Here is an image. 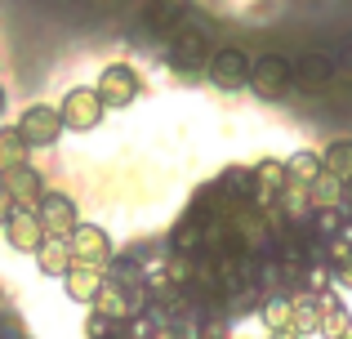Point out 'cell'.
<instances>
[{"label": "cell", "mask_w": 352, "mask_h": 339, "mask_svg": "<svg viewBox=\"0 0 352 339\" xmlns=\"http://www.w3.org/2000/svg\"><path fill=\"white\" fill-rule=\"evenodd\" d=\"M250 89H254L258 98H267V103H276V98H285L294 89V63L285 58V54H258L254 58V72H250Z\"/></svg>", "instance_id": "6da1fadb"}, {"label": "cell", "mask_w": 352, "mask_h": 339, "mask_svg": "<svg viewBox=\"0 0 352 339\" xmlns=\"http://www.w3.org/2000/svg\"><path fill=\"white\" fill-rule=\"evenodd\" d=\"M250 72H254V58H250L245 50H236V45H223V50H214L210 54V67H206V76H210V85L214 89H245L250 85Z\"/></svg>", "instance_id": "7a4b0ae2"}, {"label": "cell", "mask_w": 352, "mask_h": 339, "mask_svg": "<svg viewBox=\"0 0 352 339\" xmlns=\"http://www.w3.org/2000/svg\"><path fill=\"white\" fill-rule=\"evenodd\" d=\"M103 98H98V89H89V85H76V89H67L63 94V103H58V116H63V125L67 130H76V134H85V130H98V121H103Z\"/></svg>", "instance_id": "3957f363"}, {"label": "cell", "mask_w": 352, "mask_h": 339, "mask_svg": "<svg viewBox=\"0 0 352 339\" xmlns=\"http://www.w3.org/2000/svg\"><path fill=\"white\" fill-rule=\"evenodd\" d=\"M210 27H192L183 23L179 32L170 36V63L179 72H206L210 67V41H206Z\"/></svg>", "instance_id": "277c9868"}, {"label": "cell", "mask_w": 352, "mask_h": 339, "mask_svg": "<svg viewBox=\"0 0 352 339\" xmlns=\"http://www.w3.org/2000/svg\"><path fill=\"white\" fill-rule=\"evenodd\" d=\"M63 116H58V107H50V103H32L23 116H18V134L27 139V148H54V143L63 139Z\"/></svg>", "instance_id": "5b68a950"}, {"label": "cell", "mask_w": 352, "mask_h": 339, "mask_svg": "<svg viewBox=\"0 0 352 339\" xmlns=\"http://www.w3.org/2000/svg\"><path fill=\"white\" fill-rule=\"evenodd\" d=\"M72 245V263H89V268H107V263L116 259L112 254V237L103 232L98 223H80L76 232L67 237Z\"/></svg>", "instance_id": "8992f818"}, {"label": "cell", "mask_w": 352, "mask_h": 339, "mask_svg": "<svg viewBox=\"0 0 352 339\" xmlns=\"http://www.w3.org/2000/svg\"><path fill=\"white\" fill-rule=\"evenodd\" d=\"M36 219H41L45 237H63V241H67V237L80 228L76 201L63 197V192H45V201H41V210H36Z\"/></svg>", "instance_id": "52a82bcc"}, {"label": "cell", "mask_w": 352, "mask_h": 339, "mask_svg": "<svg viewBox=\"0 0 352 339\" xmlns=\"http://www.w3.org/2000/svg\"><path fill=\"white\" fill-rule=\"evenodd\" d=\"M94 89H98V98H103V107H129L138 98V76H134L129 63H107Z\"/></svg>", "instance_id": "ba28073f"}, {"label": "cell", "mask_w": 352, "mask_h": 339, "mask_svg": "<svg viewBox=\"0 0 352 339\" xmlns=\"http://www.w3.org/2000/svg\"><path fill=\"white\" fill-rule=\"evenodd\" d=\"M0 183H5V192L14 197V210H27V215H36L41 201H45V192H50V188H45V179H41V170H32V166L0 174Z\"/></svg>", "instance_id": "9c48e42d"}, {"label": "cell", "mask_w": 352, "mask_h": 339, "mask_svg": "<svg viewBox=\"0 0 352 339\" xmlns=\"http://www.w3.org/2000/svg\"><path fill=\"white\" fill-rule=\"evenodd\" d=\"M103 286H107V268H89V263H72L67 277H63V290H67L72 304H89V308H94Z\"/></svg>", "instance_id": "30bf717a"}, {"label": "cell", "mask_w": 352, "mask_h": 339, "mask_svg": "<svg viewBox=\"0 0 352 339\" xmlns=\"http://www.w3.org/2000/svg\"><path fill=\"white\" fill-rule=\"evenodd\" d=\"M5 241H9V250H18V254H36L50 237H45V228H41V219H36V215L14 210V219L5 223Z\"/></svg>", "instance_id": "8fae6325"}, {"label": "cell", "mask_w": 352, "mask_h": 339, "mask_svg": "<svg viewBox=\"0 0 352 339\" xmlns=\"http://www.w3.org/2000/svg\"><path fill=\"white\" fill-rule=\"evenodd\" d=\"M330 80H335V63L326 58V54H303L299 63H294V85L299 89H326Z\"/></svg>", "instance_id": "7c38bea8"}, {"label": "cell", "mask_w": 352, "mask_h": 339, "mask_svg": "<svg viewBox=\"0 0 352 339\" xmlns=\"http://www.w3.org/2000/svg\"><path fill=\"white\" fill-rule=\"evenodd\" d=\"M326 174V166H321V152L312 148H299L285 157V183H294V188H312V183Z\"/></svg>", "instance_id": "4fadbf2b"}, {"label": "cell", "mask_w": 352, "mask_h": 339, "mask_svg": "<svg viewBox=\"0 0 352 339\" xmlns=\"http://www.w3.org/2000/svg\"><path fill=\"white\" fill-rule=\"evenodd\" d=\"M317 304H321V331L317 335H326V339H348L352 335V313L344 304H339L335 295H317Z\"/></svg>", "instance_id": "5bb4252c"}, {"label": "cell", "mask_w": 352, "mask_h": 339, "mask_svg": "<svg viewBox=\"0 0 352 339\" xmlns=\"http://www.w3.org/2000/svg\"><path fill=\"white\" fill-rule=\"evenodd\" d=\"M36 263H41V272L45 277H67V268H72V245L63 241V237H50V241L36 250Z\"/></svg>", "instance_id": "9a60e30c"}, {"label": "cell", "mask_w": 352, "mask_h": 339, "mask_svg": "<svg viewBox=\"0 0 352 339\" xmlns=\"http://www.w3.org/2000/svg\"><path fill=\"white\" fill-rule=\"evenodd\" d=\"M188 0H152V9H147V23L156 27V32H179L183 23H188Z\"/></svg>", "instance_id": "2e32d148"}, {"label": "cell", "mask_w": 352, "mask_h": 339, "mask_svg": "<svg viewBox=\"0 0 352 339\" xmlns=\"http://www.w3.org/2000/svg\"><path fill=\"white\" fill-rule=\"evenodd\" d=\"M27 157H32V148H27V139L18 134V125H5V130H0V174L23 170Z\"/></svg>", "instance_id": "e0dca14e"}, {"label": "cell", "mask_w": 352, "mask_h": 339, "mask_svg": "<svg viewBox=\"0 0 352 339\" xmlns=\"http://www.w3.org/2000/svg\"><path fill=\"white\" fill-rule=\"evenodd\" d=\"M290 331L299 335V339H308V335L321 331V304H317V295H294V322H290Z\"/></svg>", "instance_id": "ac0fdd59"}, {"label": "cell", "mask_w": 352, "mask_h": 339, "mask_svg": "<svg viewBox=\"0 0 352 339\" xmlns=\"http://www.w3.org/2000/svg\"><path fill=\"white\" fill-rule=\"evenodd\" d=\"M258 317H263L267 335H272V331H290V322H294V299H285V295H267V299H263V308H258Z\"/></svg>", "instance_id": "d6986e66"}, {"label": "cell", "mask_w": 352, "mask_h": 339, "mask_svg": "<svg viewBox=\"0 0 352 339\" xmlns=\"http://www.w3.org/2000/svg\"><path fill=\"white\" fill-rule=\"evenodd\" d=\"M321 166H326V174L352 183V139H335V143H330V148L321 152Z\"/></svg>", "instance_id": "ffe728a7"}, {"label": "cell", "mask_w": 352, "mask_h": 339, "mask_svg": "<svg viewBox=\"0 0 352 339\" xmlns=\"http://www.w3.org/2000/svg\"><path fill=\"white\" fill-rule=\"evenodd\" d=\"M312 206L317 210H344V179L321 174V179L312 183Z\"/></svg>", "instance_id": "44dd1931"}, {"label": "cell", "mask_w": 352, "mask_h": 339, "mask_svg": "<svg viewBox=\"0 0 352 339\" xmlns=\"http://www.w3.org/2000/svg\"><path fill=\"white\" fill-rule=\"evenodd\" d=\"M14 219V197L5 192V183H0V232H5V223Z\"/></svg>", "instance_id": "7402d4cb"}, {"label": "cell", "mask_w": 352, "mask_h": 339, "mask_svg": "<svg viewBox=\"0 0 352 339\" xmlns=\"http://www.w3.org/2000/svg\"><path fill=\"white\" fill-rule=\"evenodd\" d=\"M267 339H299V335H294V331H272Z\"/></svg>", "instance_id": "603a6c76"}, {"label": "cell", "mask_w": 352, "mask_h": 339, "mask_svg": "<svg viewBox=\"0 0 352 339\" xmlns=\"http://www.w3.org/2000/svg\"><path fill=\"white\" fill-rule=\"evenodd\" d=\"M0 112H5V89H0Z\"/></svg>", "instance_id": "cb8c5ba5"}, {"label": "cell", "mask_w": 352, "mask_h": 339, "mask_svg": "<svg viewBox=\"0 0 352 339\" xmlns=\"http://www.w3.org/2000/svg\"><path fill=\"white\" fill-rule=\"evenodd\" d=\"M348 339H352V335H348Z\"/></svg>", "instance_id": "d4e9b609"}]
</instances>
